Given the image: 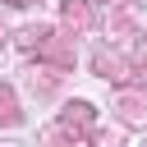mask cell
Here are the masks:
<instances>
[{
	"mask_svg": "<svg viewBox=\"0 0 147 147\" xmlns=\"http://www.w3.org/2000/svg\"><path fill=\"white\" fill-rule=\"evenodd\" d=\"M60 18H64V28L78 37V32L92 28V5H87V0H60Z\"/></svg>",
	"mask_w": 147,
	"mask_h": 147,
	"instance_id": "cell-5",
	"label": "cell"
},
{
	"mask_svg": "<svg viewBox=\"0 0 147 147\" xmlns=\"http://www.w3.org/2000/svg\"><path fill=\"white\" fill-rule=\"evenodd\" d=\"M92 69H96L106 83H129V78H133V74H129V64H124L115 51H96V55H92Z\"/></svg>",
	"mask_w": 147,
	"mask_h": 147,
	"instance_id": "cell-4",
	"label": "cell"
},
{
	"mask_svg": "<svg viewBox=\"0 0 147 147\" xmlns=\"http://www.w3.org/2000/svg\"><path fill=\"white\" fill-rule=\"evenodd\" d=\"M9 5H18V9H23V5H32V0H9Z\"/></svg>",
	"mask_w": 147,
	"mask_h": 147,
	"instance_id": "cell-9",
	"label": "cell"
},
{
	"mask_svg": "<svg viewBox=\"0 0 147 147\" xmlns=\"http://www.w3.org/2000/svg\"><path fill=\"white\" fill-rule=\"evenodd\" d=\"M92 124H96V110H92L87 101H69V106L60 110V133H64V138H92V133H96Z\"/></svg>",
	"mask_w": 147,
	"mask_h": 147,
	"instance_id": "cell-2",
	"label": "cell"
},
{
	"mask_svg": "<svg viewBox=\"0 0 147 147\" xmlns=\"http://www.w3.org/2000/svg\"><path fill=\"white\" fill-rule=\"evenodd\" d=\"M92 147H115V142H110V133H92Z\"/></svg>",
	"mask_w": 147,
	"mask_h": 147,
	"instance_id": "cell-8",
	"label": "cell"
},
{
	"mask_svg": "<svg viewBox=\"0 0 147 147\" xmlns=\"http://www.w3.org/2000/svg\"><path fill=\"white\" fill-rule=\"evenodd\" d=\"M133 69H138V74H147V37H138V41H133Z\"/></svg>",
	"mask_w": 147,
	"mask_h": 147,
	"instance_id": "cell-7",
	"label": "cell"
},
{
	"mask_svg": "<svg viewBox=\"0 0 147 147\" xmlns=\"http://www.w3.org/2000/svg\"><path fill=\"white\" fill-rule=\"evenodd\" d=\"M115 110H119V119H124V124L142 129V124H147V92H133V87H124V92L115 96Z\"/></svg>",
	"mask_w": 147,
	"mask_h": 147,
	"instance_id": "cell-3",
	"label": "cell"
},
{
	"mask_svg": "<svg viewBox=\"0 0 147 147\" xmlns=\"http://www.w3.org/2000/svg\"><path fill=\"white\" fill-rule=\"evenodd\" d=\"M18 51H28V55H37V60H46V64H60V69H74V46L55 32V28H46V23H32V28H23L18 37Z\"/></svg>",
	"mask_w": 147,
	"mask_h": 147,
	"instance_id": "cell-1",
	"label": "cell"
},
{
	"mask_svg": "<svg viewBox=\"0 0 147 147\" xmlns=\"http://www.w3.org/2000/svg\"><path fill=\"white\" fill-rule=\"evenodd\" d=\"M18 119H23L18 96H14V87H9V83H0V129H14Z\"/></svg>",
	"mask_w": 147,
	"mask_h": 147,
	"instance_id": "cell-6",
	"label": "cell"
},
{
	"mask_svg": "<svg viewBox=\"0 0 147 147\" xmlns=\"http://www.w3.org/2000/svg\"><path fill=\"white\" fill-rule=\"evenodd\" d=\"M0 37H5V28H0Z\"/></svg>",
	"mask_w": 147,
	"mask_h": 147,
	"instance_id": "cell-10",
	"label": "cell"
}]
</instances>
